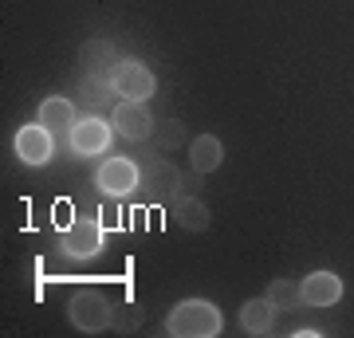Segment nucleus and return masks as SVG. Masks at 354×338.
Returning a JSON list of instances; mask_svg holds the SVG:
<instances>
[{
  "mask_svg": "<svg viewBox=\"0 0 354 338\" xmlns=\"http://www.w3.org/2000/svg\"><path fill=\"white\" fill-rule=\"evenodd\" d=\"M276 303L268 299H248L241 307V330L244 335H268V330H272V326H276Z\"/></svg>",
  "mask_w": 354,
  "mask_h": 338,
  "instance_id": "11",
  "label": "nucleus"
},
{
  "mask_svg": "<svg viewBox=\"0 0 354 338\" xmlns=\"http://www.w3.org/2000/svg\"><path fill=\"white\" fill-rule=\"evenodd\" d=\"M268 299L276 303L279 311H291V307L304 303V291H299V283H291V279H276V283L268 288Z\"/></svg>",
  "mask_w": 354,
  "mask_h": 338,
  "instance_id": "15",
  "label": "nucleus"
},
{
  "mask_svg": "<svg viewBox=\"0 0 354 338\" xmlns=\"http://www.w3.org/2000/svg\"><path fill=\"white\" fill-rule=\"evenodd\" d=\"M111 126L130 142H146L153 134V114L146 111V102H134V99H122L111 114Z\"/></svg>",
  "mask_w": 354,
  "mask_h": 338,
  "instance_id": "5",
  "label": "nucleus"
},
{
  "mask_svg": "<svg viewBox=\"0 0 354 338\" xmlns=\"http://www.w3.org/2000/svg\"><path fill=\"white\" fill-rule=\"evenodd\" d=\"M67 134H71V150L83 153V158L102 153L111 146V126L102 122V118H83V122H75Z\"/></svg>",
  "mask_w": 354,
  "mask_h": 338,
  "instance_id": "8",
  "label": "nucleus"
},
{
  "mask_svg": "<svg viewBox=\"0 0 354 338\" xmlns=\"http://www.w3.org/2000/svg\"><path fill=\"white\" fill-rule=\"evenodd\" d=\"M221 326H225V319L216 311V303H209V299L177 303L169 311V319H165V330L174 338H216Z\"/></svg>",
  "mask_w": 354,
  "mask_h": 338,
  "instance_id": "1",
  "label": "nucleus"
},
{
  "mask_svg": "<svg viewBox=\"0 0 354 338\" xmlns=\"http://www.w3.org/2000/svg\"><path fill=\"white\" fill-rule=\"evenodd\" d=\"M67 256H75V260H91V256H99L102 252V228L99 220H71L64 228V236H59Z\"/></svg>",
  "mask_w": 354,
  "mask_h": 338,
  "instance_id": "7",
  "label": "nucleus"
},
{
  "mask_svg": "<svg viewBox=\"0 0 354 338\" xmlns=\"http://www.w3.org/2000/svg\"><path fill=\"white\" fill-rule=\"evenodd\" d=\"M177 142H181V122H165V130L158 134V146L162 150H174Z\"/></svg>",
  "mask_w": 354,
  "mask_h": 338,
  "instance_id": "18",
  "label": "nucleus"
},
{
  "mask_svg": "<svg viewBox=\"0 0 354 338\" xmlns=\"http://www.w3.org/2000/svg\"><path fill=\"white\" fill-rule=\"evenodd\" d=\"M36 122H44L51 134H55V130H71V126H75V106H71V99H64V95H51V99L39 102Z\"/></svg>",
  "mask_w": 354,
  "mask_h": 338,
  "instance_id": "13",
  "label": "nucleus"
},
{
  "mask_svg": "<svg viewBox=\"0 0 354 338\" xmlns=\"http://www.w3.org/2000/svg\"><path fill=\"white\" fill-rule=\"evenodd\" d=\"M51 150H55V142H51V130L44 122H32V126L16 130V158L24 165H48Z\"/></svg>",
  "mask_w": 354,
  "mask_h": 338,
  "instance_id": "6",
  "label": "nucleus"
},
{
  "mask_svg": "<svg viewBox=\"0 0 354 338\" xmlns=\"http://www.w3.org/2000/svg\"><path fill=\"white\" fill-rule=\"evenodd\" d=\"M55 220H59V228H67L71 220H75V209H71L67 200H55Z\"/></svg>",
  "mask_w": 354,
  "mask_h": 338,
  "instance_id": "19",
  "label": "nucleus"
},
{
  "mask_svg": "<svg viewBox=\"0 0 354 338\" xmlns=\"http://www.w3.org/2000/svg\"><path fill=\"white\" fill-rule=\"evenodd\" d=\"M91 59H114V48L106 44V39H91L87 48H83V63H91ZM102 63H95L91 71H99Z\"/></svg>",
  "mask_w": 354,
  "mask_h": 338,
  "instance_id": "17",
  "label": "nucleus"
},
{
  "mask_svg": "<svg viewBox=\"0 0 354 338\" xmlns=\"http://www.w3.org/2000/svg\"><path fill=\"white\" fill-rule=\"evenodd\" d=\"M67 319H71V326H79L83 335H99V330H106V326L114 323V303L102 295V291H79V295H71V303H67Z\"/></svg>",
  "mask_w": 354,
  "mask_h": 338,
  "instance_id": "2",
  "label": "nucleus"
},
{
  "mask_svg": "<svg viewBox=\"0 0 354 338\" xmlns=\"http://www.w3.org/2000/svg\"><path fill=\"white\" fill-rule=\"evenodd\" d=\"M150 197H169L174 189H181V177H177V169L169 162H153L150 165V173H142V185Z\"/></svg>",
  "mask_w": 354,
  "mask_h": 338,
  "instance_id": "14",
  "label": "nucleus"
},
{
  "mask_svg": "<svg viewBox=\"0 0 354 338\" xmlns=\"http://www.w3.org/2000/svg\"><path fill=\"white\" fill-rule=\"evenodd\" d=\"M174 220L181 228H189V232H205V228L213 225V213H209V205L197 197H177L174 200Z\"/></svg>",
  "mask_w": 354,
  "mask_h": 338,
  "instance_id": "12",
  "label": "nucleus"
},
{
  "mask_svg": "<svg viewBox=\"0 0 354 338\" xmlns=\"http://www.w3.org/2000/svg\"><path fill=\"white\" fill-rule=\"evenodd\" d=\"M307 307H330V303L342 299V279L335 272H311V276L299 283Z\"/></svg>",
  "mask_w": 354,
  "mask_h": 338,
  "instance_id": "9",
  "label": "nucleus"
},
{
  "mask_svg": "<svg viewBox=\"0 0 354 338\" xmlns=\"http://www.w3.org/2000/svg\"><path fill=\"white\" fill-rule=\"evenodd\" d=\"M221 162H225V146H221V138H216V134H197L193 146H189L193 173H213V169H221Z\"/></svg>",
  "mask_w": 354,
  "mask_h": 338,
  "instance_id": "10",
  "label": "nucleus"
},
{
  "mask_svg": "<svg viewBox=\"0 0 354 338\" xmlns=\"http://www.w3.org/2000/svg\"><path fill=\"white\" fill-rule=\"evenodd\" d=\"M142 319H146V311H142V303H134L130 299L127 307H118V311H114V330H118V335H130V330H138L142 326Z\"/></svg>",
  "mask_w": 354,
  "mask_h": 338,
  "instance_id": "16",
  "label": "nucleus"
},
{
  "mask_svg": "<svg viewBox=\"0 0 354 338\" xmlns=\"http://www.w3.org/2000/svg\"><path fill=\"white\" fill-rule=\"evenodd\" d=\"M111 87L118 91L122 99L146 102V99L153 95V87H158V79H153V71H150L142 59H122V63L111 71Z\"/></svg>",
  "mask_w": 354,
  "mask_h": 338,
  "instance_id": "3",
  "label": "nucleus"
},
{
  "mask_svg": "<svg viewBox=\"0 0 354 338\" xmlns=\"http://www.w3.org/2000/svg\"><path fill=\"white\" fill-rule=\"evenodd\" d=\"M95 185H99V193H106V197H127V193H134V189L142 185V169L130 158H111V162H102V169L95 173Z\"/></svg>",
  "mask_w": 354,
  "mask_h": 338,
  "instance_id": "4",
  "label": "nucleus"
}]
</instances>
